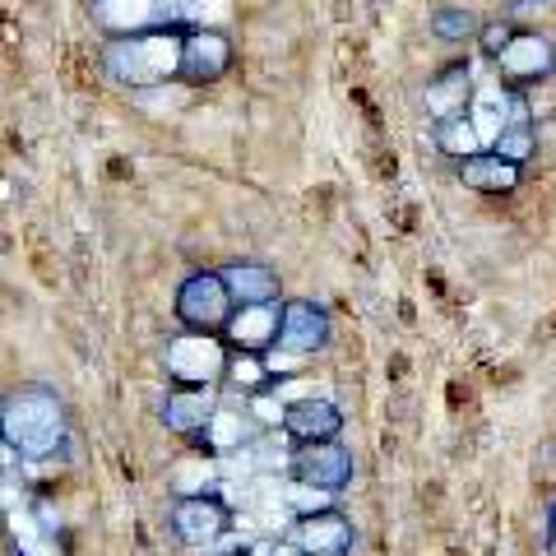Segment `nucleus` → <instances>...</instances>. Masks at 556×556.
I'll use <instances>...</instances> for the list:
<instances>
[{
	"mask_svg": "<svg viewBox=\"0 0 556 556\" xmlns=\"http://www.w3.org/2000/svg\"><path fill=\"white\" fill-rule=\"evenodd\" d=\"M455 172H459V181L468 190H478V195H510V190L525 186V167L506 163L496 149H482V153H473V159L455 163Z\"/></svg>",
	"mask_w": 556,
	"mask_h": 556,
	"instance_id": "obj_16",
	"label": "nucleus"
},
{
	"mask_svg": "<svg viewBox=\"0 0 556 556\" xmlns=\"http://www.w3.org/2000/svg\"><path fill=\"white\" fill-rule=\"evenodd\" d=\"M232 556H247V552H232Z\"/></svg>",
	"mask_w": 556,
	"mask_h": 556,
	"instance_id": "obj_27",
	"label": "nucleus"
},
{
	"mask_svg": "<svg viewBox=\"0 0 556 556\" xmlns=\"http://www.w3.org/2000/svg\"><path fill=\"white\" fill-rule=\"evenodd\" d=\"M93 20L108 38L144 28H195V0H93Z\"/></svg>",
	"mask_w": 556,
	"mask_h": 556,
	"instance_id": "obj_5",
	"label": "nucleus"
},
{
	"mask_svg": "<svg viewBox=\"0 0 556 556\" xmlns=\"http://www.w3.org/2000/svg\"><path fill=\"white\" fill-rule=\"evenodd\" d=\"M228 278L237 306H260V302H283V283H278V269L265 260H228L218 265Z\"/></svg>",
	"mask_w": 556,
	"mask_h": 556,
	"instance_id": "obj_17",
	"label": "nucleus"
},
{
	"mask_svg": "<svg viewBox=\"0 0 556 556\" xmlns=\"http://www.w3.org/2000/svg\"><path fill=\"white\" fill-rule=\"evenodd\" d=\"M492 65H496V79L506 84V89L525 93V89H533V84L556 75V42L538 28H519L510 38V47L501 51Z\"/></svg>",
	"mask_w": 556,
	"mask_h": 556,
	"instance_id": "obj_7",
	"label": "nucleus"
},
{
	"mask_svg": "<svg viewBox=\"0 0 556 556\" xmlns=\"http://www.w3.org/2000/svg\"><path fill=\"white\" fill-rule=\"evenodd\" d=\"M478 33H482V20L473 10H464V5H437L431 10V38L437 42H450V47L478 42Z\"/></svg>",
	"mask_w": 556,
	"mask_h": 556,
	"instance_id": "obj_19",
	"label": "nucleus"
},
{
	"mask_svg": "<svg viewBox=\"0 0 556 556\" xmlns=\"http://www.w3.org/2000/svg\"><path fill=\"white\" fill-rule=\"evenodd\" d=\"M167 525L177 533L181 547H195V552H208L214 543H223L232 529V515L228 506L214 496V492H190V496H177L167 510Z\"/></svg>",
	"mask_w": 556,
	"mask_h": 556,
	"instance_id": "obj_6",
	"label": "nucleus"
},
{
	"mask_svg": "<svg viewBox=\"0 0 556 556\" xmlns=\"http://www.w3.org/2000/svg\"><path fill=\"white\" fill-rule=\"evenodd\" d=\"M468 102H473V70H468V61L445 65L422 89V108L431 116V126H437V121H450V116H468Z\"/></svg>",
	"mask_w": 556,
	"mask_h": 556,
	"instance_id": "obj_14",
	"label": "nucleus"
},
{
	"mask_svg": "<svg viewBox=\"0 0 556 556\" xmlns=\"http://www.w3.org/2000/svg\"><path fill=\"white\" fill-rule=\"evenodd\" d=\"M228 380L241 390V394H260V390H269L278 371L265 362V353H241V348H232V367H228Z\"/></svg>",
	"mask_w": 556,
	"mask_h": 556,
	"instance_id": "obj_20",
	"label": "nucleus"
},
{
	"mask_svg": "<svg viewBox=\"0 0 556 556\" xmlns=\"http://www.w3.org/2000/svg\"><path fill=\"white\" fill-rule=\"evenodd\" d=\"M70 437V408L65 399L42 386V380H24V386L5 390L0 399V441L24 459L56 455Z\"/></svg>",
	"mask_w": 556,
	"mask_h": 556,
	"instance_id": "obj_2",
	"label": "nucleus"
},
{
	"mask_svg": "<svg viewBox=\"0 0 556 556\" xmlns=\"http://www.w3.org/2000/svg\"><path fill=\"white\" fill-rule=\"evenodd\" d=\"M292 482L311 486V492L339 496L353 486V450L339 441H311L292 450Z\"/></svg>",
	"mask_w": 556,
	"mask_h": 556,
	"instance_id": "obj_8",
	"label": "nucleus"
},
{
	"mask_svg": "<svg viewBox=\"0 0 556 556\" xmlns=\"http://www.w3.org/2000/svg\"><path fill=\"white\" fill-rule=\"evenodd\" d=\"M492 149H496L506 163L529 167V159L538 153V130H533V121H510V126L492 139Z\"/></svg>",
	"mask_w": 556,
	"mask_h": 556,
	"instance_id": "obj_21",
	"label": "nucleus"
},
{
	"mask_svg": "<svg viewBox=\"0 0 556 556\" xmlns=\"http://www.w3.org/2000/svg\"><path fill=\"white\" fill-rule=\"evenodd\" d=\"M232 70V38L218 28L195 24L181 47V79L186 84H218Z\"/></svg>",
	"mask_w": 556,
	"mask_h": 556,
	"instance_id": "obj_11",
	"label": "nucleus"
},
{
	"mask_svg": "<svg viewBox=\"0 0 556 556\" xmlns=\"http://www.w3.org/2000/svg\"><path fill=\"white\" fill-rule=\"evenodd\" d=\"M190 28H144V33H116L102 42V75L130 93L167 89L181 79V47Z\"/></svg>",
	"mask_w": 556,
	"mask_h": 556,
	"instance_id": "obj_1",
	"label": "nucleus"
},
{
	"mask_svg": "<svg viewBox=\"0 0 556 556\" xmlns=\"http://www.w3.org/2000/svg\"><path fill=\"white\" fill-rule=\"evenodd\" d=\"M334 339V320L316 298H283V329H278V348L292 357L325 353Z\"/></svg>",
	"mask_w": 556,
	"mask_h": 556,
	"instance_id": "obj_9",
	"label": "nucleus"
},
{
	"mask_svg": "<svg viewBox=\"0 0 556 556\" xmlns=\"http://www.w3.org/2000/svg\"><path fill=\"white\" fill-rule=\"evenodd\" d=\"M431 139H437V149L445 153L450 163H464V159H473V153L486 149V139H482V130H478L473 112H468V116L437 121V126H431Z\"/></svg>",
	"mask_w": 556,
	"mask_h": 556,
	"instance_id": "obj_18",
	"label": "nucleus"
},
{
	"mask_svg": "<svg viewBox=\"0 0 556 556\" xmlns=\"http://www.w3.org/2000/svg\"><path fill=\"white\" fill-rule=\"evenodd\" d=\"M10 556H24V552H10Z\"/></svg>",
	"mask_w": 556,
	"mask_h": 556,
	"instance_id": "obj_26",
	"label": "nucleus"
},
{
	"mask_svg": "<svg viewBox=\"0 0 556 556\" xmlns=\"http://www.w3.org/2000/svg\"><path fill=\"white\" fill-rule=\"evenodd\" d=\"M552 506H556V501H552Z\"/></svg>",
	"mask_w": 556,
	"mask_h": 556,
	"instance_id": "obj_28",
	"label": "nucleus"
},
{
	"mask_svg": "<svg viewBox=\"0 0 556 556\" xmlns=\"http://www.w3.org/2000/svg\"><path fill=\"white\" fill-rule=\"evenodd\" d=\"M515 33H519V24H510L506 14H501V20H482V33H478V51H482L486 61H496L501 51L510 47V38H515Z\"/></svg>",
	"mask_w": 556,
	"mask_h": 556,
	"instance_id": "obj_22",
	"label": "nucleus"
},
{
	"mask_svg": "<svg viewBox=\"0 0 556 556\" xmlns=\"http://www.w3.org/2000/svg\"><path fill=\"white\" fill-rule=\"evenodd\" d=\"M163 367H167L172 386H218V380H228L232 343L223 334H200V329H186V334L167 339Z\"/></svg>",
	"mask_w": 556,
	"mask_h": 556,
	"instance_id": "obj_4",
	"label": "nucleus"
},
{
	"mask_svg": "<svg viewBox=\"0 0 556 556\" xmlns=\"http://www.w3.org/2000/svg\"><path fill=\"white\" fill-rule=\"evenodd\" d=\"M159 417L172 437H186V441L204 437L208 422L218 417V386H172Z\"/></svg>",
	"mask_w": 556,
	"mask_h": 556,
	"instance_id": "obj_10",
	"label": "nucleus"
},
{
	"mask_svg": "<svg viewBox=\"0 0 556 556\" xmlns=\"http://www.w3.org/2000/svg\"><path fill=\"white\" fill-rule=\"evenodd\" d=\"M339 431H343V408L334 404V399H298V404H288L283 437L292 445L339 441Z\"/></svg>",
	"mask_w": 556,
	"mask_h": 556,
	"instance_id": "obj_15",
	"label": "nucleus"
},
{
	"mask_svg": "<svg viewBox=\"0 0 556 556\" xmlns=\"http://www.w3.org/2000/svg\"><path fill=\"white\" fill-rule=\"evenodd\" d=\"M278 329H283V302H260V306H237L223 339L241 348V353H269V348H278Z\"/></svg>",
	"mask_w": 556,
	"mask_h": 556,
	"instance_id": "obj_13",
	"label": "nucleus"
},
{
	"mask_svg": "<svg viewBox=\"0 0 556 556\" xmlns=\"http://www.w3.org/2000/svg\"><path fill=\"white\" fill-rule=\"evenodd\" d=\"M181 329H200V334H223L228 320L237 316V298L228 288L223 269H190L177 283V298H172Z\"/></svg>",
	"mask_w": 556,
	"mask_h": 556,
	"instance_id": "obj_3",
	"label": "nucleus"
},
{
	"mask_svg": "<svg viewBox=\"0 0 556 556\" xmlns=\"http://www.w3.org/2000/svg\"><path fill=\"white\" fill-rule=\"evenodd\" d=\"M288 538L302 547V556H348L353 552V525L343 510H306L298 515V525L288 529Z\"/></svg>",
	"mask_w": 556,
	"mask_h": 556,
	"instance_id": "obj_12",
	"label": "nucleus"
},
{
	"mask_svg": "<svg viewBox=\"0 0 556 556\" xmlns=\"http://www.w3.org/2000/svg\"><path fill=\"white\" fill-rule=\"evenodd\" d=\"M547 556H556V506H552V519H547Z\"/></svg>",
	"mask_w": 556,
	"mask_h": 556,
	"instance_id": "obj_25",
	"label": "nucleus"
},
{
	"mask_svg": "<svg viewBox=\"0 0 556 556\" xmlns=\"http://www.w3.org/2000/svg\"><path fill=\"white\" fill-rule=\"evenodd\" d=\"M251 399V422L255 427H278V431H283V417H288V404H278V399L269 394V390H260V394H247Z\"/></svg>",
	"mask_w": 556,
	"mask_h": 556,
	"instance_id": "obj_23",
	"label": "nucleus"
},
{
	"mask_svg": "<svg viewBox=\"0 0 556 556\" xmlns=\"http://www.w3.org/2000/svg\"><path fill=\"white\" fill-rule=\"evenodd\" d=\"M556 14V0H510L506 5V20L519 24V28H538V20Z\"/></svg>",
	"mask_w": 556,
	"mask_h": 556,
	"instance_id": "obj_24",
	"label": "nucleus"
}]
</instances>
